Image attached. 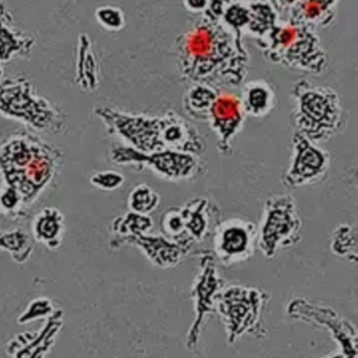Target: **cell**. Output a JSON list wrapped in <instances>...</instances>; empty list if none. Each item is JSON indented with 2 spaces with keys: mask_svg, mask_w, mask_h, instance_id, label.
<instances>
[{
  "mask_svg": "<svg viewBox=\"0 0 358 358\" xmlns=\"http://www.w3.org/2000/svg\"><path fill=\"white\" fill-rule=\"evenodd\" d=\"M224 286V280L219 273L216 257L210 250L200 252L198 273L191 290L195 319L185 338L187 350H197L208 319L216 313V300Z\"/></svg>",
  "mask_w": 358,
  "mask_h": 358,
  "instance_id": "obj_8",
  "label": "cell"
},
{
  "mask_svg": "<svg viewBox=\"0 0 358 358\" xmlns=\"http://www.w3.org/2000/svg\"><path fill=\"white\" fill-rule=\"evenodd\" d=\"M22 197L13 187L4 185L0 189V214L11 219H20L25 216Z\"/></svg>",
  "mask_w": 358,
  "mask_h": 358,
  "instance_id": "obj_24",
  "label": "cell"
},
{
  "mask_svg": "<svg viewBox=\"0 0 358 358\" xmlns=\"http://www.w3.org/2000/svg\"><path fill=\"white\" fill-rule=\"evenodd\" d=\"M160 225H161L162 235L177 242L180 245L191 250L193 245L187 239L184 222H183L182 215H181L179 206L170 208L167 212L164 213L162 215Z\"/></svg>",
  "mask_w": 358,
  "mask_h": 358,
  "instance_id": "obj_23",
  "label": "cell"
},
{
  "mask_svg": "<svg viewBox=\"0 0 358 358\" xmlns=\"http://www.w3.org/2000/svg\"><path fill=\"white\" fill-rule=\"evenodd\" d=\"M153 227V218L149 215L139 214L130 210L126 214L116 217L111 221V231L116 237H126L151 233Z\"/></svg>",
  "mask_w": 358,
  "mask_h": 358,
  "instance_id": "obj_21",
  "label": "cell"
},
{
  "mask_svg": "<svg viewBox=\"0 0 358 358\" xmlns=\"http://www.w3.org/2000/svg\"><path fill=\"white\" fill-rule=\"evenodd\" d=\"M124 245H132L139 248L147 260L159 268H174L185 260L191 250L168 239L164 235L141 234L137 236L116 237L109 241L113 250Z\"/></svg>",
  "mask_w": 358,
  "mask_h": 358,
  "instance_id": "obj_13",
  "label": "cell"
},
{
  "mask_svg": "<svg viewBox=\"0 0 358 358\" xmlns=\"http://www.w3.org/2000/svg\"><path fill=\"white\" fill-rule=\"evenodd\" d=\"M292 98L296 132L315 144L329 142L346 127V111L331 88L300 81L292 88Z\"/></svg>",
  "mask_w": 358,
  "mask_h": 358,
  "instance_id": "obj_2",
  "label": "cell"
},
{
  "mask_svg": "<svg viewBox=\"0 0 358 358\" xmlns=\"http://www.w3.org/2000/svg\"><path fill=\"white\" fill-rule=\"evenodd\" d=\"M109 157L116 165L132 166L139 171L149 168L159 178L172 181L191 180L204 171L200 157L179 151L144 153L126 145H117L109 150Z\"/></svg>",
  "mask_w": 358,
  "mask_h": 358,
  "instance_id": "obj_6",
  "label": "cell"
},
{
  "mask_svg": "<svg viewBox=\"0 0 358 358\" xmlns=\"http://www.w3.org/2000/svg\"><path fill=\"white\" fill-rule=\"evenodd\" d=\"M240 99L246 115L256 119L266 117L275 109V92L265 82L256 81L247 84Z\"/></svg>",
  "mask_w": 358,
  "mask_h": 358,
  "instance_id": "obj_17",
  "label": "cell"
},
{
  "mask_svg": "<svg viewBox=\"0 0 358 358\" xmlns=\"http://www.w3.org/2000/svg\"><path fill=\"white\" fill-rule=\"evenodd\" d=\"M358 233L354 225L340 224L332 234L330 248L332 254L351 263L358 260Z\"/></svg>",
  "mask_w": 358,
  "mask_h": 358,
  "instance_id": "obj_19",
  "label": "cell"
},
{
  "mask_svg": "<svg viewBox=\"0 0 358 358\" xmlns=\"http://www.w3.org/2000/svg\"><path fill=\"white\" fill-rule=\"evenodd\" d=\"M286 315L294 321L313 324L328 330L345 358H358V336L355 326L336 309L311 302L305 298H294L286 307Z\"/></svg>",
  "mask_w": 358,
  "mask_h": 358,
  "instance_id": "obj_9",
  "label": "cell"
},
{
  "mask_svg": "<svg viewBox=\"0 0 358 358\" xmlns=\"http://www.w3.org/2000/svg\"><path fill=\"white\" fill-rule=\"evenodd\" d=\"M214 256L224 266L245 262L258 250V227L241 218L221 221L212 234Z\"/></svg>",
  "mask_w": 358,
  "mask_h": 358,
  "instance_id": "obj_11",
  "label": "cell"
},
{
  "mask_svg": "<svg viewBox=\"0 0 358 358\" xmlns=\"http://www.w3.org/2000/svg\"><path fill=\"white\" fill-rule=\"evenodd\" d=\"M94 115L102 121L109 134L119 136L126 146L144 153L165 150L161 117L123 113L105 105L95 107Z\"/></svg>",
  "mask_w": 358,
  "mask_h": 358,
  "instance_id": "obj_7",
  "label": "cell"
},
{
  "mask_svg": "<svg viewBox=\"0 0 358 358\" xmlns=\"http://www.w3.org/2000/svg\"><path fill=\"white\" fill-rule=\"evenodd\" d=\"M90 185L102 191L111 192L120 189L125 183V178L113 170L95 172L90 178Z\"/></svg>",
  "mask_w": 358,
  "mask_h": 358,
  "instance_id": "obj_25",
  "label": "cell"
},
{
  "mask_svg": "<svg viewBox=\"0 0 358 358\" xmlns=\"http://www.w3.org/2000/svg\"><path fill=\"white\" fill-rule=\"evenodd\" d=\"M162 143L165 150L191 155H203L207 149L204 136L188 120L177 111L167 110L161 115Z\"/></svg>",
  "mask_w": 358,
  "mask_h": 358,
  "instance_id": "obj_14",
  "label": "cell"
},
{
  "mask_svg": "<svg viewBox=\"0 0 358 358\" xmlns=\"http://www.w3.org/2000/svg\"><path fill=\"white\" fill-rule=\"evenodd\" d=\"M188 6H191L193 10H200L206 6V0H186Z\"/></svg>",
  "mask_w": 358,
  "mask_h": 358,
  "instance_id": "obj_28",
  "label": "cell"
},
{
  "mask_svg": "<svg viewBox=\"0 0 358 358\" xmlns=\"http://www.w3.org/2000/svg\"><path fill=\"white\" fill-rule=\"evenodd\" d=\"M62 151L29 131L8 136L0 144V178L16 189L29 208L62 168Z\"/></svg>",
  "mask_w": 358,
  "mask_h": 358,
  "instance_id": "obj_1",
  "label": "cell"
},
{
  "mask_svg": "<svg viewBox=\"0 0 358 358\" xmlns=\"http://www.w3.org/2000/svg\"><path fill=\"white\" fill-rule=\"evenodd\" d=\"M161 198L151 185L141 183L130 192L128 198V208L132 212L149 215L159 208Z\"/></svg>",
  "mask_w": 358,
  "mask_h": 358,
  "instance_id": "obj_22",
  "label": "cell"
},
{
  "mask_svg": "<svg viewBox=\"0 0 358 358\" xmlns=\"http://www.w3.org/2000/svg\"><path fill=\"white\" fill-rule=\"evenodd\" d=\"M270 294L252 286H224L216 300V313L226 331L229 345L235 344L245 334L265 336L262 315Z\"/></svg>",
  "mask_w": 358,
  "mask_h": 358,
  "instance_id": "obj_4",
  "label": "cell"
},
{
  "mask_svg": "<svg viewBox=\"0 0 358 358\" xmlns=\"http://www.w3.org/2000/svg\"><path fill=\"white\" fill-rule=\"evenodd\" d=\"M298 29L294 27H284V29H281V31L279 33V36H277V39H279V42L281 44H283V48H290L292 43L296 42V40L298 39Z\"/></svg>",
  "mask_w": 358,
  "mask_h": 358,
  "instance_id": "obj_27",
  "label": "cell"
},
{
  "mask_svg": "<svg viewBox=\"0 0 358 358\" xmlns=\"http://www.w3.org/2000/svg\"><path fill=\"white\" fill-rule=\"evenodd\" d=\"M0 179H1V178H0ZM1 187H1V180H0V189H1Z\"/></svg>",
  "mask_w": 358,
  "mask_h": 358,
  "instance_id": "obj_30",
  "label": "cell"
},
{
  "mask_svg": "<svg viewBox=\"0 0 358 358\" xmlns=\"http://www.w3.org/2000/svg\"><path fill=\"white\" fill-rule=\"evenodd\" d=\"M303 237V219L294 196L277 193L264 203L258 227V250L266 259L277 258Z\"/></svg>",
  "mask_w": 358,
  "mask_h": 358,
  "instance_id": "obj_5",
  "label": "cell"
},
{
  "mask_svg": "<svg viewBox=\"0 0 358 358\" xmlns=\"http://www.w3.org/2000/svg\"><path fill=\"white\" fill-rule=\"evenodd\" d=\"M0 115L48 134L67 132V115L48 99L38 96L25 78L0 81Z\"/></svg>",
  "mask_w": 358,
  "mask_h": 358,
  "instance_id": "obj_3",
  "label": "cell"
},
{
  "mask_svg": "<svg viewBox=\"0 0 358 358\" xmlns=\"http://www.w3.org/2000/svg\"><path fill=\"white\" fill-rule=\"evenodd\" d=\"M179 208L184 222L185 234L193 245L212 237L222 221L218 206L203 196L193 198Z\"/></svg>",
  "mask_w": 358,
  "mask_h": 358,
  "instance_id": "obj_15",
  "label": "cell"
},
{
  "mask_svg": "<svg viewBox=\"0 0 358 358\" xmlns=\"http://www.w3.org/2000/svg\"><path fill=\"white\" fill-rule=\"evenodd\" d=\"M246 115L241 99L228 92H220L208 115L207 123L216 136V148L222 155L233 152V141L243 129Z\"/></svg>",
  "mask_w": 358,
  "mask_h": 358,
  "instance_id": "obj_12",
  "label": "cell"
},
{
  "mask_svg": "<svg viewBox=\"0 0 358 358\" xmlns=\"http://www.w3.org/2000/svg\"><path fill=\"white\" fill-rule=\"evenodd\" d=\"M330 164L331 157L327 150L294 132L291 138V159L282 176V183L288 189L317 185L327 178Z\"/></svg>",
  "mask_w": 358,
  "mask_h": 358,
  "instance_id": "obj_10",
  "label": "cell"
},
{
  "mask_svg": "<svg viewBox=\"0 0 358 358\" xmlns=\"http://www.w3.org/2000/svg\"><path fill=\"white\" fill-rule=\"evenodd\" d=\"M0 250H6L18 264H25L31 259L34 248L29 236L22 229L0 234Z\"/></svg>",
  "mask_w": 358,
  "mask_h": 358,
  "instance_id": "obj_20",
  "label": "cell"
},
{
  "mask_svg": "<svg viewBox=\"0 0 358 358\" xmlns=\"http://www.w3.org/2000/svg\"><path fill=\"white\" fill-rule=\"evenodd\" d=\"M220 90L212 84L197 83L183 98V110L193 121L207 123L210 109Z\"/></svg>",
  "mask_w": 358,
  "mask_h": 358,
  "instance_id": "obj_18",
  "label": "cell"
},
{
  "mask_svg": "<svg viewBox=\"0 0 358 358\" xmlns=\"http://www.w3.org/2000/svg\"><path fill=\"white\" fill-rule=\"evenodd\" d=\"M321 358H345L344 355L340 352L330 353V355H325V357Z\"/></svg>",
  "mask_w": 358,
  "mask_h": 358,
  "instance_id": "obj_29",
  "label": "cell"
},
{
  "mask_svg": "<svg viewBox=\"0 0 358 358\" xmlns=\"http://www.w3.org/2000/svg\"><path fill=\"white\" fill-rule=\"evenodd\" d=\"M34 239L50 250L62 244L65 233L64 216L58 208L48 206L36 214L32 222Z\"/></svg>",
  "mask_w": 358,
  "mask_h": 358,
  "instance_id": "obj_16",
  "label": "cell"
},
{
  "mask_svg": "<svg viewBox=\"0 0 358 358\" xmlns=\"http://www.w3.org/2000/svg\"><path fill=\"white\" fill-rule=\"evenodd\" d=\"M96 19L101 27L109 31H118L124 25L123 14L115 6H101L96 10Z\"/></svg>",
  "mask_w": 358,
  "mask_h": 358,
  "instance_id": "obj_26",
  "label": "cell"
}]
</instances>
